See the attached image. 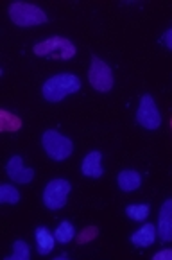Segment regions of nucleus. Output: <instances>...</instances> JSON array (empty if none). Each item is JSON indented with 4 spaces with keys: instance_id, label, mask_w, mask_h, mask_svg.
I'll return each mask as SVG.
<instances>
[{
    "instance_id": "obj_1",
    "label": "nucleus",
    "mask_w": 172,
    "mask_h": 260,
    "mask_svg": "<svg viewBox=\"0 0 172 260\" xmlns=\"http://www.w3.org/2000/svg\"><path fill=\"white\" fill-rule=\"evenodd\" d=\"M81 79L74 74H57L47 79L42 86V95L47 103H61L66 95L79 92Z\"/></svg>"
},
{
    "instance_id": "obj_2",
    "label": "nucleus",
    "mask_w": 172,
    "mask_h": 260,
    "mask_svg": "<svg viewBox=\"0 0 172 260\" xmlns=\"http://www.w3.org/2000/svg\"><path fill=\"white\" fill-rule=\"evenodd\" d=\"M76 45L68 38L63 36H50L43 42L35 45V54L47 59H59V61H68L76 56Z\"/></svg>"
},
{
    "instance_id": "obj_3",
    "label": "nucleus",
    "mask_w": 172,
    "mask_h": 260,
    "mask_svg": "<svg viewBox=\"0 0 172 260\" xmlns=\"http://www.w3.org/2000/svg\"><path fill=\"white\" fill-rule=\"evenodd\" d=\"M9 18L15 25L20 27H32V25H42L45 23L47 15L42 8L29 2H13L9 6Z\"/></svg>"
},
{
    "instance_id": "obj_4",
    "label": "nucleus",
    "mask_w": 172,
    "mask_h": 260,
    "mask_svg": "<svg viewBox=\"0 0 172 260\" xmlns=\"http://www.w3.org/2000/svg\"><path fill=\"white\" fill-rule=\"evenodd\" d=\"M43 151L49 154L50 160L54 161H65L70 154L74 153V144L70 138L63 137L59 131L47 129L42 137Z\"/></svg>"
},
{
    "instance_id": "obj_5",
    "label": "nucleus",
    "mask_w": 172,
    "mask_h": 260,
    "mask_svg": "<svg viewBox=\"0 0 172 260\" xmlns=\"http://www.w3.org/2000/svg\"><path fill=\"white\" fill-rule=\"evenodd\" d=\"M70 190H72L70 181L61 180V178L49 181L45 190H43V205L49 210H59L66 205V198H68Z\"/></svg>"
},
{
    "instance_id": "obj_6",
    "label": "nucleus",
    "mask_w": 172,
    "mask_h": 260,
    "mask_svg": "<svg viewBox=\"0 0 172 260\" xmlns=\"http://www.w3.org/2000/svg\"><path fill=\"white\" fill-rule=\"evenodd\" d=\"M88 79L90 84L93 86V90L100 93H106L113 88V72H111L110 65L104 63L102 59H99L97 56L92 57V65H90L88 70Z\"/></svg>"
},
{
    "instance_id": "obj_7",
    "label": "nucleus",
    "mask_w": 172,
    "mask_h": 260,
    "mask_svg": "<svg viewBox=\"0 0 172 260\" xmlns=\"http://www.w3.org/2000/svg\"><path fill=\"white\" fill-rule=\"evenodd\" d=\"M136 122L149 131H154L161 126V115L151 95H144L140 99V106L136 110Z\"/></svg>"
},
{
    "instance_id": "obj_8",
    "label": "nucleus",
    "mask_w": 172,
    "mask_h": 260,
    "mask_svg": "<svg viewBox=\"0 0 172 260\" xmlns=\"http://www.w3.org/2000/svg\"><path fill=\"white\" fill-rule=\"evenodd\" d=\"M6 172H8V176L11 178L15 183H31L32 178H35V171L23 167L22 156H18V154H15V156L8 161Z\"/></svg>"
},
{
    "instance_id": "obj_9",
    "label": "nucleus",
    "mask_w": 172,
    "mask_h": 260,
    "mask_svg": "<svg viewBox=\"0 0 172 260\" xmlns=\"http://www.w3.org/2000/svg\"><path fill=\"white\" fill-rule=\"evenodd\" d=\"M158 237L163 242L172 241V199H165L158 217Z\"/></svg>"
},
{
    "instance_id": "obj_10",
    "label": "nucleus",
    "mask_w": 172,
    "mask_h": 260,
    "mask_svg": "<svg viewBox=\"0 0 172 260\" xmlns=\"http://www.w3.org/2000/svg\"><path fill=\"white\" fill-rule=\"evenodd\" d=\"M81 172L88 178H102V153L100 151H92V153L86 154L83 158V164H81Z\"/></svg>"
},
{
    "instance_id": "obj_11",
    "label": "nucleus",
    "mask_w": 172,
    "mask_h": 260,
    "mask_svg": "<svg viewBox=\"0 0 172 260\" xmlns=\"http://www.w3.org/2000/svg\"><path fill=\"white\" fill-rule=\"evenodd\" d=\"M154 241H156V226L151 224V222L144 224L131 235V242L136 248H149L151 244H154Z\"/></svg>"
},
{
    "instance_id": "obj_12",
    "label": "nucleus",
    "mask_w": 172,
    "mask_h": 260,
    "mask_svg": "<svg viewBox=\"0 0 172 260\" xmlns=\"http://www.w3.org/2000/svg\"><path fill=\"white\" fill-rule=\"evenodd\" d=\"M117 183H119V187L122 192H134L136 188H140L142 176L136 171H133V169H124L122 172H119Z\"/></svg>"
},
{
    "instance_id": "obj_13",
    "label": "nucleus",
    "mask_w": 172,
    "mask_h": 260,
    "mask_svg": "<svg viewBox=\"0 0 172 260\" xmlns=\"http://www.w3.org/2000/svg\"><path fill=\"white\" fill-rule=\"evenodd\" d=\"M36 244H38L40 255H49V253L54 249L56 237L50 234L45 226H38V228H36Z\"/></svg>"
},
{
    "instance_id": "obj_14",
    "label": "nucleus",
    "mask_w": 172,
    "mask_h": 260,
    "mask_svg": "<svg viewBox=\"0 0 172 260\" xmlns=\"http://www.w3.org/2000/svg\"><path fill=\"white\" fill-rule=\"evenodd\" d=\"M22 127V120L8 110H0V129L6 133H15Z\"/></svg>"
},
{
    "instance_id": "obj_15",
    "label": "nucleus",
    "mask_w": 172,
    "mask_h": 260,
    "mask_svg": "<svg viewBox=\"0 0 172 260\" xmlns=\"http://www.w3.org/2000/svg\"><path fill=\"white\" fill-rule=\"evenodd\" d=\"M54 237H56L57 242L66 244V242H70L74 237H76V228H74V224L70 221H63L61 224L56 228V234H54Z\"/></svg>"
},
{
    "instance_id": "obj_16",
    "label": "nucleus",
    "mask_w": 172,
    "mask_h": 260,
    "mask_svg": "<svg viewBox=\"0 0 172 260\" xmlns=\"http://www.w3.org/2000/svg\"><path fill=\"white\" fill-rule=\"evenodd\" d=\"M20 201V192L13 185L4 183L0 187V203L4 205H16Z\"/></svg>"
},
{
    "instance_id": "obj_17",
    "label": "nucleus",
    "mask_w": 172,
    "mask_h": 260,
    "mask_svg": "<svg viewBox=\"0 0 172 260\" xmlns=\"http://www.w3.org/2000/svg\"><path fill=\"white\" fill-rule=\"evenodd\" d=\"M31 258V249L25 241H15L13 244V253L6 256V260H29Z\"/></svg>"
},
{
    "instance_id": "obj_18",
    "label": "nucleus",
    "mask_w": 172,
    "mask_h": 260,
    "mask_svg": "<svg viewBox=\"0 0 172 260\" xmlns=\"http://www.w3.org/2000/svg\"><path fill=\"white\" fill-rule=\"evenodd\" d=\"M149 205H129L126 208V214L127 217H131L133 221H146L149 217Z\"/></svg>"
},
{
    "instance_id": "obj_19",
    "label": "nucleus",
    "mask_w": 172,
    "mask_h": 260,
    "mask_svg": "<svg viewBox=\"0 0 172 260\" xmlns=\"http://www.w3.org/2000/svg\"><path fill=\"white\" fill-rule=\"evenodd\" d=\"M97 234H99V232H97L95 226H88V228H84L83 232H81V234L77 235V242H79V244H84V242H90L92 239H95V237H97Z\"/></svg>"
},
{
    "instance_id": "obj_20",
    "label": "nucleus",
    "mask_w": 172,
    "mask_h": 260,
    "mask_svg": "<svg viewBox=\"0 0 172 260\" xmlns=\"http://www.w3.org/2000/svg\"><path fill=\"white\" fill-rule=\"evenodd\" d=\"M153 260H172V249H163L153 255Z\"/></svg>"
},
{
    "instance_id": "obj_21",
    "label": "nucleus",
    "mask_w": 172,
    "mask_h": 260,
    "mask_svg": "<svg viewBox=\"0 0 172 260\" xmlns=\"http://www.w3.org/2000/svg\"><path fill=\"white\" fill-rule=\"evenodd\" d=\"M163 43H165V47H167V49L172 50V27L163 35Z\"/></svg>"
}]
</instances>
